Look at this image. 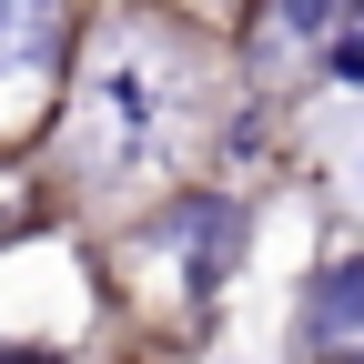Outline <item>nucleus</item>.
<instances>
[{
    "instance_id": "obj_1",
    "label": "nucleus",
    "mask_w": 364,
    "mask_h": 364,
    "mask_svg": "<svg viewBox=\"0 0 364 364\" xmlns=\"http://www.w3.org/2000/svg\"><path fill=\"white\" fill-rule=\"evenodd\" d=\"M182 112H193V51L162 31V21H112L81 61V91H71V172L91 193H132L172 142H182Z\"/></svg>"
},
{
    "instance_id": "obj_2",
    "label": "nucleus",
    "mask_w": 364,
    "mask_h": 364,
    "mask_svg": "<svg viewBox=\"0 0 364 364\" xmlns=\"http://www.w3.org/2000/svg\"><path fill=\"white\" fill-rule=\"evenodd\" d=\"M304 354L314 364H364V253H344V263H324L304 284Z\"/></svg>"
},
{
    "instance_id": "obj_3",
    "label": "nucleus",
    "mask_w": 364,
    "mask_h": 364,
    "mask_svg": "<svg viewBox=\"0 0 364 364\" xmlns=\"http://www.w3.org/2000/svg\"><path fill=\"white\" fill-rule=\"evenodd\" d=\"M263 41L294 61H334V41H364V0H263Z\"/></svg>"
},
{
    "instance_id": "obj_4",
    "label": "nucleus",
    "mask_w": 364,
    "mask_h": 364,
    "mask_svg": "<svg viewBox=\"0 0 364 364\" xmlns=\"http://www.w3.org/2000/svg\"><path fill=\"white\" fill-rule=\"evenodd\" d=\"M61 21L71 0H0V81H41L61 61Z\"/></svg>"
},
{
    "instance_id": "obj_5",
    "label": "nucleus",
    "mask_w": 364,
    "mask_h": 364,
    "mask_svg": "<svg viewBox=\"0 0 364 364\" xmlns=\"http://www.w3.org/2000/svg\"><path fill=\"white\" fill-rule=\"evenodd\" d=\"M193 294H213L223 284V253H233V203H193Z\"/></svg>"
},
{
    "instance_id": "obj_6",
    "label": "nucleus",
    "mask_w": 364,
    "mask_h": 364,
    "mask_svg": "<svg viewBox=\"0 0 364 364\" xmlns=\"http://www.w3.org/2000/svg\"><path fill=\"white\" fill-rule=\"evenodd\" d=\"M0 364H61V354L51 344H21V354H0Z\"/></svg>"
}]
</instances>
